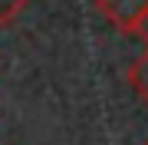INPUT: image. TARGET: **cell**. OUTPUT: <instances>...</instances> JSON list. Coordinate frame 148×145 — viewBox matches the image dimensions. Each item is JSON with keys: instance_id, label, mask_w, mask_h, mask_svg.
Segmentation results:
<instances>
[{"instance_id": "obj_1", "label": "cell", "mask_w": 148, "mask_h": 145, "mask_svg": "<svg viewBox=\"0 0 148 145\" xmlns=\"http://www.w3.org/2000/svg\"><path fill=\"white\" fill-rule=\"evenodd\" d=\"M95 10L122 33H135L148 10V0H95Z\"/></svg>"}, {"instance_id": "obj_2", "label": "cell", "mask_w": 148, "mask_h": 145, "mask_svg": "<svg viewBox=\"0 0 148 145\" xmlns=\"http://www.w3.org/2000/svg\"><path fill=\"white\" fill-rule=\"evenodd\" d=\"M128 86H132L135 92H138V99L148 106V46H145V53L135 59L132 66H128Z\"/></svg>"}, {"instance_id": "obj_3", "label": "cell", "mask_w": 148, "mask_h": 145, "mask_svg": "<svg viewBox=\"0 0 148 145\" xmlns=\"http://www.w3.org/2000/svg\"><path fill=\"white\" fill-rule=\"evenodd\" d=\"M33 0H0V27H10Z\"/></svg>"}, {"instance_id": "obj_4", "label": "cell", "mask_w": 148, "mask_h": 145, "mask_svg": "<svg viewBox=\"0 0 148 145\" xmlns=\"http://www.w3.org/2000/svg\"><path fill=\"white\" fill-rule=\"evenodd\" d=\"M135 36L142 40V43L148 46V10H145V16H142V23H138V30H135Z\"/></svg>"}, {"instance_id": "obj_5", "label": "cell", "mask_w": 148, "mask_h": 145, "mask_svg": "<svg viewBox=\"0 0 148 145\" xmlns=\"http://www.w3.org/2000/svg\"><path fill=\"white\" fill-rule=\"evenodd\" d=\"M145 145H148V142H145Z\"/></svg>"}]
</instances>
